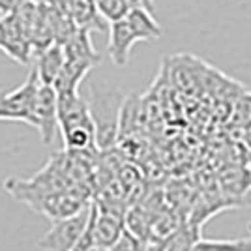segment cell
Listing matches in <instances>:
<instances>
[{
    "instance_id": "8992f818",
    "label": "cell",
    "mask_w": 251,
    "mask_h": 251,
    "mask_svg": "<svg viewBox=\"0 0 251 251\" xmlns=\"http://www.w3.org/2000/svg\"><path fill=\"white\" fill-rule=\"evenodd\" d=\"M58 127V94L51 84H40L36 100V129L43 145H51Z\"/></svg>"
},
{
    "instance_id": "30bf717a",
    "label": "cell",
    "mask_w": 251,
    "mask_h": 251,
    "mask_svg": "<svg viewBox=\"0 0 251 251\" xmlns=\"http://www.w3.org/2000/svg\"><path fill=\"white\" fill-rule=\"evenodd\" d=\"M64 52H66V60H77V62L90 64L94 68L101 62L100 52L92 45L90 30H84V28H77L74 36L64 43Z\"/></svg>"
},
{
    "instance_id": "5b68a950",
    "label": "cell",
    "mask_w": 251,
    "mask_h": 251,
    "mask_svg": "<svg viewBox=\"0 0 251 251\" xmlns=\"http://www.w3.org/2000/svg\"><path fill=\"white\" fill-rule=\"evenodd\" d=\"M0 51L17 64H28L34 54L30 38L15 13L0 15Z\"/></svg>"
},
{
    "instance_id": "9a60e30c",
    "label": "cell",
    "mask_w": 251,
    "mask_h": 251,
    "mask_svg": "<svg viewBox=\"0 0 251 251\" xmlns=\"http://www.w3.org/2000/svg\"><path fill=\"white\" fill-rule=\"evenodd\" d=\"M96 4H98V10L101 13V17L109 25L124 19L129 13V10L133 8V4L129 0H96Z\"/></svg>"
},
{
    "instance_id": "5bb4252c",
    "label": "cell",
    "mask_w": 251,
    "mask_h": 251,
    "mask_svg": "<svg viewBox=\"0 0 251 251\" xmlns=\"http://www.w3.org/2000/svg\"><path fill=\"white\" fill-rule=\"evenodd\" d=\"M230 124L236 129H240L242 133L251 131V92H246L236 100L232 116H230Z\"/></svg>"
},
{
    "instance_id": "7a4b0ae2",
    "label": "cell",
    "mask_w": 251,
    "mask_h": 251,
    "mask_svg": "<svg viewBox=\"0 0 251 251\" xmlns=\"http://www.w3.org/2000/svg\"><path fill=\"white\" fill-rule=\"evenodd\" d=\"M40 77L32 68L26 81L10 92H0V122H25L36 127V100Z\"/></svg>"
},
{
    "instance_id": "4fadbf2b",
    "label": "cell",
    "mask_w": 251,
    "mask_h": 251,
    "mask_svg": "<svg viewBox=\"0 0 251 251\" xmlns=\"http://www.w3.org/2000/svg\"><path fill=\"white\" fill-rule=\"evenodd\" d=\"M195 251H251V225L250 232L242 238H223V240H212L202 238L195 244Z\"/></svg>"
},
{
    "instance_id": "ffe728a7",
    "label": "cell",
    "mask_w": 251,
    "mask_h": 251,
    "mask_svg": "<svg viewBox=\"0 0 251 251\" xmlns=\"http://www.w3.org/2000/svg\"><path fill=\"white\" fill-rule=\"evenodd\" d=\"M248 161L251 163V150H248Z\"/></svg>"
},
{
    "instance_id": "52a82bcc",
    "label": "cell",
    "mask_w": 251,
    "mask_h": 251,
    "mask_svg": "<svg viewBox=\"0 0 251 251\" xmlns=\"http://www.w3.org/2000/svg\"><path fill=\"white\" fill-rule=\"evenodd\" d=\"M137 42H139V38L126 17L120 21L111 23V26H109V56H111L113 64L118 68L126 66L129 60V52Z\"/></svg>"
},
{
    "instance_id": "d6986e66",
    "label": "cell",
    "mask_w": 251,
    "mask_h": 251,
    "mask_svg": "<svg viewBox=\"0 0 251 251\" xmlns=\"http://www.w3.org/2000/svg\"><path fill=\"white\" fill-rule=\"evenodd\" d=\"M152 0H143V4H145V8H148V10L152 11V4H150Z\"/></svg>"
},
{
    "instance_id": "44dd1931",
    "label": "cell",
    "mask_w": 251,
    "mask_h": 251,
    "mask_svg": "<svg viewBox=\"0 0 251 251\" xmlns=\"http://www.w3.org/2000/svg\"><path fill=\"white\" fill-rule=\"evenodd\" d=\"M92 251H109V250H103V248H96V250H92Z\"/></svg>"
},
{
    "instance_id": "ac0fdd59",
    "label": "cell",
    "mask_w": 251,
    "mask_h": 251,
    "mask_svg": "<svg viewBox=\"0 0 251 251\" xmlns=\"http://www.w3.org/2000/svg\"><path fill=\"white\" fill-rule=\"evenodd\" d=\"M242 141H244V145L248 147V150H251V131H248V133H244V137H242Z\"/></svg>"
},
{
    "instance_id": "e0dca14e",
    "label": "cell",
    "mask_w": 251,
    "mask_h": 251,
    "mask_svg": "<svg viewBox=\"0 0 251 251\" xmlns=\"http://www.w3.org/2000/svg\"><path fill=\"white\" fill-rule=\"evenodd\" d=\"M26 0H0V15H11L21 8Z\"/></svg>"
},
{
    "instance_id": "8fae6325",
    "label": "cell",
    "mask_w": 251,
    "mask_h": 251,
    "mask_svg": "<svg viewBox=\"0 0 251 251\" xmlns=\"http://www.w3.org/2000/svg\"><path fill=\"white\" fill-rule=\"evenodd\" d=\"M126 19L135 30L139 42H156L157 38H161V26L154 19L152 11L145 6H133L126 15Z\"/></svg>"
},
{
    "instance_id": "ba28073f",
    "label": "cell",
    "mask_w": 251,
    "mask_h": 251,
    "mask_svg": "<svg viewBox=\"0 0 251 251\" xmlns=\"http://www.w3.org/2000/svg\"><path fill=\"white\" fill-rule=\"evenodd\" d=\"M66 10L72 15L77 28H84L90 32H105L111 26L101 17L96 0H68Z\"/></svg>"
},
{
    "instance_id": "6da1fadb",
    "label": "cell",
    "mask_w": 251,
    "mask_h": 251,
    "mask_svg": "<svg viewBox=\"0 0 251 251\" xmlns=\"http://www.w3.org/2000/svg\"><path fill=\"white\" fill-rule=\"evenodd\" d=\"M58 127L62 131L66 150L75 152H96V122L90 105L75 94H58Z\"/></svg>"
},
{
    "instance_id": "2e32d148",
    "label": "cell",
    "mask_w": 251,
    "mask_h": 251,
    "mask_svg": "<svg viewBox=\"0 0 251 251\" xmlns=\"http://www.w3.org/2000/svg\"><path fill=\"white\" fill-rule=\"evenodd\" d=\"M145 244L147 240L139 238L131 230L126 227L124 232L120 234V238L109 248V251H145Z\"/></svg>"
},
{
    "instance_id": "7c38bea8",
    "label": "cell",
    "mask_w": 251,
    "mask_h": 251,
    "mask_svg": "<svg viewBox=\"0 0 251 251\" xmlns=\"http://www.w3.org/2000/svg\"><path fill=\"white\" fill-rule=\"evenodd\" d=\"M201 238V225L193 221H184L178 230L165 244V251H195V244Z\"/></svg>"
},
{
    "instance_id": "3957f363",
    "label": "cell",
    "mask_w": 251,
    "mask_h": 251,
    "mask_svg": "<svg viewBox=\"0 0 251 251\" xmlns=\"http://www.w3.org/2000/svg\"><path fill=\"white\" fill-rule=\"evenodd\" d=\"M90 111L96 122V139L98 148L105 152L115 147L116 135H118V126H120V113H122V100L120 94L115 90H98L92 88V101Z\"/></svg>"
},
{
    "instance_id": "277c9868",
    "label": "cell",
    "mask_w": 251,
    "mask_h": 251,
    "mask_svg": "<svg viewBox=\"0 0 251 251\" xmlns=\"http://www.w3.org/2000/svg\"><path fill=\"white\" fill-rule=\"evenodd\" d=\"M90 212L92 202L70 218L54 220V225L38 240V246L43 251H72L77 246V242L81 240L84 229L88 227Z\"/></svg>"
},
{
    "instance_id": "9c48e42d",
    "label": "cell",
    "mask_w": 251,
    "mask_h": 251,
    "mask_svg": "<svg viewBox=\"0 0 251 251\" xmlns=\"http://www.w3.org/2000/svg\"><path fill=\"white\" fill-rule=\"evenodd\" d=\"M64 64H66V52H64V45H60V43H52L42 52H38L34 68L38 72L40 83L52 86L62 72Z\"/></svg>"
}]
</instances>
